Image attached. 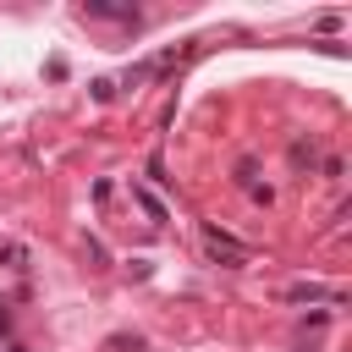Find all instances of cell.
<instances>
[{"label":"cell","instance_id":"8","mask_svg":"<svg viewBox=\"0 0 352 352\" xmlns=\"http://www.w3.org/2000/svg\"><path fill=\"white\" fill-rule=\"evenodd\" d=\"M6 330H11V314H6V302H0V336H6Z\"/></svg>","mask_w":352,"mask_h":352},{"label":"cell","instance_id":"6","mask_svg":"<svg viewBox=\"0 0 352 352\" xmlns=\"http://www.w3.org/2000/svg\"><path fill=\"white\" fill-rule=\"evenodd\" d=\"M0 264H11V270H22V264H28V248H16V242H11V248H0Z\"/></svg>","mask_w":352,"mask_h":352},{"label":"cell","instance_id":"4","mask_svg":"<svg viewBox=\"0 0 352 352\" xmlns=\"http://www.w3.org/2000/svg\"><path fill=\"white\" fill-rule=\"evenodd\" d=\"M104 352H143V336H110Z\"/></svg>","mask_w":352,"mask_h":352},{"label":"cell","instance_id":"1","mask_svg":"<svg viewBox=\"0 0 352 352\" xmlns=\"http://www.w3.org/2000/svg\"><path fill=\"white\" fill-rule=\"evenodd\" d=\"M204 248H209V253H214L226 270H242V264H248V248H242L236 236H226L220 226H204Z\"/></svg>","mask_w":352,"mask_h":352},{"label":"cell","instance_id":"3","mask_svg":"<svg viewBox=\"0 0 352 352\" xmlns=\"http://www.w3.org/2000/svg\"><path fill=\"white\" fill-rule=\"evenodd\" d=\"M132 198H138V204L148 209V220H165V204H160L154 192H143V187H132Z\"/></svg>","mask_w":352,"mask_h":352},{"label":"cell","instance_id":"7","mask_svg":"<svg viewBox=\"0 0 352 352\" xmlns=\"http://www.w3.org/2000/svg\"><path fill=\"white\" fill-rule=\"evenodd\" d=\"M292 165H314V143H292Z\"/></svg>","mask_w":352,"mask_h":352},{"label":"cell","instance_id":"5","mask_svg":"<svg viewBox=\"0 0 352 352\" xmlns=\"http://www.w3.org/2000/svg\"><path fill=\"white\" fill-rule=\"evenodd\" d=\"M82 16H121V22H132L126 6H82Z\"/></svg>","mask_w":352,"mask_h":352},{"label":"cell","instance_id":"2","mask_svg":"<svg viewBox=\"0 0 352 352\" xmlns=\"http://www.w3.org/2000/svg\"><path fill=\"white\" fill-rule=\"evenodd\" d=\"M286 297H292V302H319V297H324V302H341V292H330V286H319V280H297Z\"/></svg>","mask_w":352,"mask_h":352}]
</instances>
